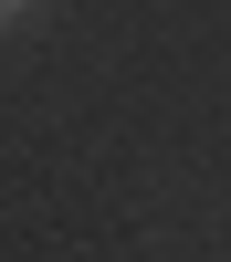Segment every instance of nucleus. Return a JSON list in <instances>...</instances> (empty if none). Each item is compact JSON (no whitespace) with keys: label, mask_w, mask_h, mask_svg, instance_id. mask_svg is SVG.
I'll use <instances>...</instances> for the list:
<instances>
[{"label":"nucleus","mask_w":231,"mask_h":262,"mask_svg":"<svg viewBox=\"0 0 231 262\" xmlns=\"http://www.w3.org/2000/svg\"><path fill=\"white\" fill-rule=\"evenodd\" d=\"M0 11H11V0H0Z\"/></svg>","instance_id":"nucleus-1"}]
</instances>
